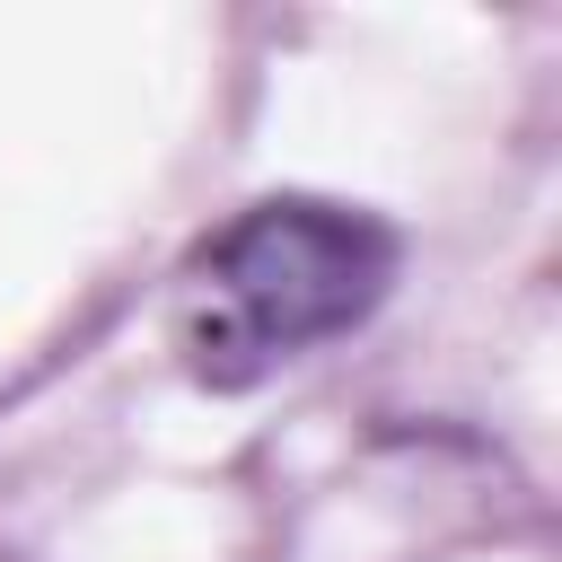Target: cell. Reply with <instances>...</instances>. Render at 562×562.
Returning <instances> with one entry per match:
<instances>
[{"mask_svg":"<svg viewBox=\"0 0 562 562\" xmlns=\"http://www.w3.org/2000/svg\"><path fill=\"white\" fill-rule=\"evenodd\" d=\"M395 281V237L342 202H255L184 272V360L202 386H255L351 334Z\"/></svg>","mask_w":562,"mask_h":562,"instance_id":"cell-1","label":"cell"}]
</instances>
